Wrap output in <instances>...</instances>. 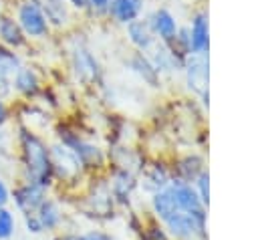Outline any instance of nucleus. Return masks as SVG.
I'll use <instances>...</instances> for the list:
<instances>
[{
  "mask_svg": "<svg viewBox=\"0 0 258 240\" xmlns=\"http://www.w3.org/2000/svg\"><path fill=\"white\" fill-rule=\"evenodd\" d=\"M6 202H8V190H6V186L0 182V208H2Z\"/></svg>",
  "mask_w": 258,
  "mask_h": 240,
  "instance_id": "nucleus-27",
  "label": "nucleus"
},
{
  "mask_svg": "<svg viewBox=\"0 0 258 240\" xmlns=\"http://www.w3.org/2000/svg\"><path fill=\"white\" fill-rule=\"evenodd\" d=\"M141 230H143V232H141V240H171L169 234L163 230L161 224L151 222L149 226H145V228H141Z\"/></svg>",
  "mask_w": 258,
  "mask_h": 240,
  "instance_id": "nucleus-22",
  "label": "nucleus"
},
{
  "mask_svg": "<svg viewBox=\"0 0 258 240\" xmlns=\"http://www.w3.org/2000/svg\"><path fill=\"white\" fill-rule=\"evenodd\" d=\"M20 24L30 36H42L46 32V20L34 2H26L20 8Z\"/></svg>",
  "mask_w": 258,
  "mask_h": 240,
  "instance_id": "nucleus-6",
  "label": "nucleus"
},
{
  "mask_svg": "<svg viewBox=\"0 0 258 240\" xmlns=\"http://www.w3.org/2000/svg\"><path fill=\"white\" fill-rule=\"evenodd\" d=\"M16 67H18L16 56H14L12 52L0 48V89H6V85H8V77L16 71Z\"/></svg>",
  "mask_w": 258,
  "mask_h": 240,
  "instance_id": "nucleus-15",
  "label": "nucleus"
},
{
  "mask_svg": "<svg viewBox=\"0 0 258 240\" xmlns=\"http://www.w3.org/2000/svg\"><path fill=\"white\" fill-rule=\"evenodd\" d=\"M135 186H137V182H135L133 173H131L129 169L121 167V169L115 173V177H113L111 194H113V198H117V202H123V204H125V202H129V198H131Z\"/></svg>",
  "mask_w": 258,
  "mask_h": 240,
  "instance_id": "nucleus-8",
  "label": "nucleus"
},
{
  "mask_svg": "<svg viewBox=\"0 0 258 240\" xmlns=\"http://www.w3.org/2000/svg\"><path fill=\"white\" fill-rule=\"evenodd\" d=\"M36 212H38L36 216H38V220H40V224H42V230H44V228H46V230H52V228L58 226V222H60V210H58V206H56L54 202L44 200Z\"/></svg>",
  "mask_w": 258,
  "mask_h": 240,
  "instance_id": "nucleus-14",
  "label": "nucleus"
},
{
  "mask_svg": "<svg viewBox=\"0 0 258 240\" xmlns=\"http://www.w3.org/2000/svg\"><path fill=\"white\" fill-rule=\"evenodd\" d=\"M175 169H177V177H175V179L185 182V184L191 186V184L196 182V177H198L206 167H204V161H202L200 157L187 155V157H183V159L175 165Z\"/></svg>",
  "mask_w": 258,
  "mask_h": 240,
  "instance_id": "nucleus-10",
  "label": "nucleus"
},
{
  "mask_svg": "<svg viewBox=\"0 0 258 240\" xmlns=\"http://www.w3.org/2000/svg\"><path fill=\"white\" fill-rule=\"evenodd\" d=\"M14 200L18 204V208L22 212H26V216L28 214H36V210L44 202V188L42 186H36V184H26L20 190H16Z\"/></svg>",
  "mask_w": 258,
  "mask_h": 240,
  "instance_id": "nucleus-7",
  "label": "nucleus"
},
{
  "mask_svg": "<svg viewBox=\"0 0 258 240\" xmlns=\"http://www.w3.org/2000/svg\"><path fill=\"white\" fill-rule=\"evenodd\" d=\"M191 188L196 190L198 198L208 206V204H210V171H208V169H204V171L196 177V182L191 184Z\"/></svg>",
  "mask_w": 258,
  "mask_h": 240,
  "instance_id": "nucleus-20",
  "label": "nucleus"
},
{
  "mask_svg": "<svg viewBox=\"0 0 258 240\" xmlns=\"http://www.w3.org/2000/svg\"><path fill=\"white\" fill-rule=\"evenodd\" d=\"M4 119H6V109H4V105L0 101V123H4Z\"/></svg>",
  "mask_w": 258,
  "mask_h": 240,
  "instance_id": "nucleus-29",
  "label": "nucleus"
},
{
  "mask_svg": "<svg viewBox=\"0 0 258 240\" xmlns=\"http://www.w3.org/2000/svg\"><path fill=\"white\" fill-rule=\"evenodd\" d=\"M151 26H153V30H155L163 40H173V36L177 34V26H175L173 16H171L167 10H163V8L153 14Z\"/></svg>",
  "mask_w": 258,
  "mask_h": 240,
  "instance_id": "nucleus-11",
  "label": "nucleus"
},
{
  "mask_svg": "<svg viewBox=\"0 0 258 240\" xmlns=\"http://www.w3.org/2000/svg\"><path fill=\"white\" fill-rule=\"evenodd\" d=\"M129 38H131V42L137 44L139 48L151 46L153 36H151L149 24L143 22V20H133V22H129Z\"/></svg>",
  "mask_w": 258,
  "mask_h": 240,
  "instance_id": "nucleus-13",
  "label": "nucleus"
},
{
  "mask_svg": "<svg viewBox=\"0 0 258 240\" xmlns=\"http://www.w3.org/2000/svg\"><path fill=\"white\" fill-rule=\"evenodd\" d=\"M16 89H20L22 93H34L36 91V75L30 69H20L16 71V79H14Z\"/></svg>",
  "mask_w": 258,
  "mask_h": 240,
  "instance_id": "nucleus-18",
  "label": "nucleus"
},
{
  "mask_svg": "<svg viewBox=\"0 0 258 240\" xmlns=\"http://www.w3.org/2000/svg\"><path fill=\"white\" fill-rule=\"evenodd\" d=\"M169 173H167V169L163 167V165H151L149 169H147V173H145V177H143V186L149 190V192H161L163 188H167L169 186Z\"/></svg>",
  "mask_w": 258,
  "mask_h": 240,
  "instance_id": "nucleus-12",
  "label": "nucleus"
},
{
  "mask_svg": "<svg viewBox=\"0 0 258 240\" xmlns=\"http://www.w3.org/2000/svg\"><path fill=\"white\" fill-rule=\"evenodd\" d=\"M22 147H24V161H26V169L30 175V184H36L42 188L48 186L50 173H52V163H50V155H48L44 143L38 137L24 133Z\"/></svg>",
  "mask_w": 258,
  "mask_h": 240,
  "instance_id": "nucleus-2",
  "label": "nucleus"
},
{
  "mask_svg": "<svg viewBox=\"0 0 258 240\" xmlns=\"http://www.w3.org/2000/svg\"><path fill=\"white\" fill-rule=\"evenodd\" d=\"M75 65H77V73L83 75L85 79H93L97 75V63H95V58L87 50H77Z\"/></svg>",
  "mask_w": 258,
  "mask_h": 240,
  "instance_id": "nucleus-16",
  "label": "nucleus"
},
{
  "mask_svg": "<svg viewBox=\"0 0 258 240\" xmlns=\"http://www.w3.org/2000/svg\"><path fill=\"white\" fill-rule=\"evenodd\" d=\"M52 167H56V171L62 175V177H73L81 171V161L79 157L75 155V151L67 145H56L52 147V159H50Z\"/></svg>",
  "mask_w": 258,
  "mask_h": 240,
  "instance_id": "nucleus-4",
  "label": "nucleus"
},
{
  "mask_svg": "<svg viewBox=\"0 0 258 240\" xmlns=\"http://www.w3.org/2000/svg\"><path fill=\"white\" fill-rule=\"evenodd\" d=\"M44 4V12H46V16L54 22V24H60V22H64V16H67V12H64V4H62V0H42Z\"/></svg>",
  "mask_w": 258,
  "mask_h": 240,
  "instance_id": "nucleus-21",
  "label": "nucleus"
},
{
  "mask_svg": "<svg viewBox=\"0 0 258 240\" xmlns=\"http://www.w3.org/2000/svg\"><path fill=\"white\" fill-rule=\"evenodd\" d=\"M187 85L194 89L198 95H202L204 103L208 105V81H210V71H208V58L206 54H196L194 58L187 61Z\"/></svg>",
  "mask_w": 258,
  "mask_h": 240,
  "instance_id": "nucleus-3",
  "label": "nucleus"
},
{
  "mask_svg": "<svg viewBox=\"0 0 258 240\" xmlns=\"http://www.w3.org/2000/svg\"><path fill=\"white\" fill-rule=\"evenodd\" d=\"M14 230V220H12V214L4 208H0V240L8 238Z\"/></svg>",
  "mask_w": 258,
  "mask_h": 240,
  "instance_id": "nucleus-23",
  "label": "nucleus"
},
{
  "mask_svg": "<svg viewBox=\"0 0 258 240\" xmlns=\"http://www.w3.org/2000/svg\"><path fill=\"white\" fill-rule=\"evenodd\" d=\"M71 2H73L77 8H83V6H87V4H89V0H71Z\"/></svg>",
  "mask_w": 258,
  "mask_h": 240,
  "instance_id": "nucleus-28",
  "label": "nucleus"
},
{
  "mask_svg": "<svg viewBox=\"0 0 258 240\" xmlns=\"http://www.w3.org/2000/svg\"><path fill=\"white\" fill-rule=\"evenodd\" d=\"M67 240H113L109 234H105V232H97V230H93V232H87V234H79V236H69Z\"/></svg>",
  "mask_w": 258,
  "mask_h": 240,
  "instance_id": "nucleus-24",
  "label": "nucleus"
},
{
  "mask_svg": "<svg viewBox=\"0 0 258 240\" xmlns=\"http://www.w3.org/2000/svg\"><path fill=\"white\" fill-rule=\"evenodd\" d=\"M143 0H111L109 12L119 22H133L141 12Z\"/></svg>",
  "mask_w": 258,
  "mask_h": 240,
  "instance_id": "nucleus-9",
  "label": "nucleus"
},
{
  "mask_svg": "<svg viewBox=\"0 0 258 240\" xmlns=\"http://www.w3.org/2000/svg\"><path fill=\"white\" fill-rule=\"evenodd\" d=\"M151 208L171 240H208V206L189 184L171 179L153 194Z\"/></svg>",
  "mask_w": 258,
  "mask_h": 240,
  "instance_id": "nucleus-1",
  "label": "nucleus"
},
{
  "mask_svg": "<svg viewBox=\"0 0 258 240\" xmlns=\"http://www.w3.org/2000/svg\"><path fill=\"white\" fill-rule=\"evenodd\" d=\"M133 67H135V71H137L145 81H149L151 85L157 83V71H155V67H153L145 56L137 54V56L133 58Z\"/></svg>",
  "mask_w": 258,
  "mask_h": 240,
  "instance_id": "nucleus-19",
  "label": "nucleus"
},
{
  "mask_svg": "<svg viewBox=\"0 0 258 240\" xmlns=\"http://www.w3.org/2000/svg\"><path fill=\"white\" fill-rule=\"evenodd\" d=\"M189 50L194 54H206L210 46V28H208V16L196 14L189 26Z\"/></svg>",
  "mask_w": 258,
  "mask_h": 240,
  "instance_id": "nucleus-5",
  "label": "nucleus"
},
{
  "mask_svg": "<svg viewBox=\"0 0 258 240\" xmlns=\"http://www.w3.org/2000/svg\"><path fill=\"white\" fill-rule=\"evenodd\" d=\"M0 36L6 42H10V44H16V46L22 44V32H20L18 24L14 20H10V18H2V22H0Z\"/></svg>",
  "mask_w": 258,
  "mask_h": 240,
  "instance_id": "nucleus-17",
  "label": "nucleus"
},
{
  "mask_svg": "<svg viewBox=\"0 0 258 240\" xmlns=\"http://www.w3.org/2000/svg\"><path fill=\"white\" fill-rule=\"evenodd\" d=\"M26 226H28L30 232H40L42 230V224H40V220H38L36 214H28L26 216Z\"/></svg>",
  "mask_w": 258,
  "mask_h": 240,
  "instance_id": "nucleus-25",
  "label": "nucleus"
},
{
  "mask_svg": "<svg viewBox=\"0 0 258 240\" xmlns=\"http://www.w3.org/2000/svg\"><path fill=\"white\" fill-rule=\"evenodd\" d=\"M89 4L95 8V10H107L109 8V4H111V0H89Z\"/></svg>",
  "mask_w": 258,
  "mask_h": 240,
  "instance_id": "nucleus-26",
  "label": "nucleus"
}]
</instances>
